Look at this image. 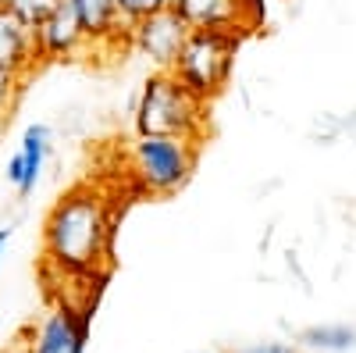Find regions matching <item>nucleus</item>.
Wrapping results in <instances>:
<instances>
[{
	"mask_svg": "<svg viewBox=\"0 0 356 353\" xmlns=\"http://www.w3.org/2000/svg\"><path fill=\"white\" fill-rule=\"evenodd\" d=\"M114 225L118 211L104 186H72L43 221V268L75 282L104 279L114 253Z\"/></svg>",
	"mask_w": 356,
	"mask_h": 353,
	"instance_id": "obj_1",
	"label": "nucleus"
},
{
	"mask_svg": "<svg viewBox=\"0 0 356 353\" xmlns=\"http://www.w3.org/2000/svg\"><path fill=\"white\" fill-rule=\"evenodd\" d=\"M132 129L136 136H178L203 143L207 104L196 100L171 72H150L132 111Z\"/></svg>",
	"mask_w": 356,
	"mask_h": 353,
	"instance_id": "obj_2",
	"label": "nucleus"
},
{
	"mask_svg": "<svg viewBox=\"0 0 356 353\" xmlns=\"http://www.w3.org/2000/svg\"><path fill=\"white\" fill-rule=\"evenodd\" d=\"M125 161L139 196L168 200L189 186L200 161V143L178 136H136L125 150Z\"/></svg>",
	"mask_w": 356,
	"mask_h": 353,
	"instance_id": "obj_3",
	"label": "nucleus"
},
{
	"mask_svg": "<svg viewBox=\"0 0 356 353\" xmlns=\"http://www.w3.org/2000/svg\"><path fill=\"white\" fill-rule=\"evenodd\" d=\"M239 54V33H221V29H189V36L178 50L171 75L186 86V90L211 104L232 79V65Z\"/></svg>",
	"mask_w": 356,
	"mask_h": 353,
	"instance_id": "obj_4",
	"label": "nucleus"
},
{
	"mask_svg": "<svg viewBox=\"0 0 356 353\" xmlns=\"http://www.w3.org/2000/svg\"><path fill=\"white\" fill-rule=\"evenodd\" d=\"M89 311L82 300H57L40 321H33L25 332L29 353H86L89 343Z\"/></svg>",
	"mask_w": 356,
	"mask_h": 353,
	"instance_id": "obj_5",
	"label": "nucleus"
},
{
	"mask_svg": "<svg viewBox=\"0 0 356 353\" xmlns=\"http://www.w3.org/2000/svg\"><path fill=\"white\" fill-rule=\"evenodd\" d=\"M186 36H189V25L178 18L175 8H164L157 15H146L129 25V47L139 57H146L154 65V72H171Z\"/></svg>",
	"mask_w": 356,
	"mask_h": 353,
	"instance_id": "obj_6",
	"label": "nucleus"
},
{
	"mask_svg": "<svg viewBox=\"0 0 356 353\" xmlns=\"http://www.w3.org/2000/svg\"><path fill=\"white\" fill-rule=\"evenodd\" d=\"M33 40H36V61H75V57L89 54V40L68 0H57L54 11L33 29Z\"/></svg>",
	"mask_w": 356,
	"mask_h": 353,
	"instance_id": "obj_7",
	"label": "nucleus"
},
{
	"mask_svg": "<svg viewBox=\"0 0 356 353\" xmlns=\"http://www.w3.org/2000/svg\"><path fill=\"white\" fill-rule=\"evenodd\" d=\"M79 15V25L89 40V50L129 47V25L118 15L114 0H68Z\"/></svg>",
	"mask_w": 356,
	"mask_h": 353,
	"instance_id": "obj_8",
	"label": "nucleus"
},
{
	"mask_svg": "<svg viewBox=\"0 0 356 353\" xmlns=\"http://www.w3.org/2000/svg\"><path fill=\"white\" fill-rule=\"evenodd\" d=\"M36 65L40 61H36L33 25H25L8 4H0V72L25 79Z\"/></svg>",
	"mask_w": 356,
	"mask_h": 353,
	"instance_id": "obj_9",
	"label": "nucleus"
},
{
	"mask_svg": "<svg viewBox=\"0 0 356 353\" xmlns=\"http://www.w3.org/2000/svg\"><path fill=\"white\" fill-rule=\"evenodd\" d=\"M47 154H50V129L47 125H29L22 132V146L8 161V182L18 189V196H29L36 189L43 164H47Z\"/></svg>",
	"mask_w": 356,
	"mask_h": 353,
	"instance_id": "obj_10",
	"label": "nucleus"
},
{
	"mask_svg": "<svg viewBox=\"0 0 356 353\" xmlns=\"http://www.w3.org/2000/svg\"><path fill=\"white\" fill-rule=\"evenodd\" d=\"M189 29H221V33H235L243 29V8L246 0H171Z\"/></svg>",
	"mask_w": 356,
	"mask_h": 353,
	"instance_id": "obj_11",
	"label": "nucleus"
},
{
	"mask_svg": "<svg viewBox=\"0 0 356 353\" xmlns=\"http://www.w3.org/2000/svg\"><path fill=\"white\" fill-rule=\"evenodd\" d=\"M303 343L314 350H349L356 343V332L346 325H324V329H307Z\"/></svg>",
	"mask_w": 356,
	"mask_h": 353,
	"instance_id": "obj_12",
	"label": "nucleus"
},
{
	"mask_svg": "<svg viewBox=\"0 0 356 353\" xmlns=\"http://www.w3.org/2000/svg\"><path fill=\"white\" fill-rule=\"evenodd\" d=\"M0 4H8L25 25H40L50 11H54V4H57V0H0Z\"/></svg>",
	"mask_w": 356,
	"mask_h": 353,
	"instance_id": "obj_13",
	"label": "nucleus"
},
{
	"mask_svg": "<svg viewBox=\"0 0 356 353\" xmlns=\"http://www.w3.org/2000/svg\"><path fill=\"white\" fill-rule=\"evenodd\" d=\"M114 4H118V15L125 18V25H132L146 15H157V11L171 8V0H114Z\"/></svg>",
	"mask_w": 356,
	"mask_h": 353,
	"instance_id": "obj_14",
	"label": "nucleus"
},
{
	"mask_svg": "<svg viewBox=\"0 0 356 353\" xmlns=\"http://www.w3.org/2000/svg\"><path fill=\"white\" fill-rule=\"evenodd\" d=\"M18 90H22V79H15V75H8V72H0V132H4L8 118H11V111H15Z\"/></svg>",
	"mask_w": 356,
	"mask_h": 353,
	"instance_id": "obj_15",
	"label": "nucleus"
},
{
	"mask_svg": "<svg viewBox=\"0 0 356 353\" xmlns=\"http://www.w3.org/2000/svg\"><path fill=\"white\" fill-rule=\"evenodd\" d=\"M235 353H296L289 343H257V346H246V350H235Z\"/></svg>",
	"mask_w": 356,
	"mask_h": 353,
	"instance_id": "obj_16",
	"label": "nucleus"
},
{
	"mask_svg": "<svg viewBox=\"0 0 356 353\" xmlns=\"http://www.w3.org/2000/svg\"><path fill=\"white\" fill-rule=\"evenodd\" d=\"M8 243H11V228L4 225V228H0V264H4V253H8Z\"/></svg>",
	"mask_w": 356,
	"mask_h": 353,
	"instance_id": "obj_17",
	"label": "nucleus"
},
{
	"mask_svg": "<svg viewBox=\"0 0 356 353\" xmlns=\"http://www.w3.org/2000/svg\"><path fill=\"white\" fill-rule=\"evenodd\" d=\"M0 353H29V346H25V343L18 339V343H11L8 350H0Z\"/></svg>",
	"mask_w": 356,
	"mask_h": 353,
	"instance_id": "obj_18",
	"label": "nucleus"
}]
</instances>
